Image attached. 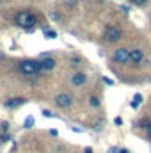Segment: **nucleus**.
<instances>
[{
	"mask_svg": "<svg viewBox=\"0 0 151 153\" xmlns=\"http://www.w3.org/2000/svg\"><path fill=\"white\" fill-rule=\"evenodd\" d=\"M32 125H34V117H32V116H29V117L25 119V125H23V126H25V128H30Z\"/></svg>",
	"mask_w": 151,
	"mask_h": 153,
	"instance_id": "obj_14",
	"label": "nucleus"
},
{
	"mask_svg": "<svg viewBox=\"0 0 151 153\" xmlns=\"http://www.w3.org/2000/svg\"><path fill=\"white\" fill-rule=\"evenodd\" d=\"M146 134H148V139L151 141V121H150V125L146 126Z\"/></svg>",
	"mask_w": 151,
	"mask_h": 153,
	"instance_id": "obj_17",
	"label": "nucleus"
},
{
	"mask_svg": "<svg viewBox=\"0 0 151 153\" xmlns=\"http://www.w3.org/2000/svg\"><path fill=\"white\" fill-rule=\"evenodd\" d=\"M53 103L55 107L59 109H71L73 107V96L70 93H59L55 98H53Z\"/></svg>",
	"mask_w": 151,
	"mask_h": 153,
	"instance_id": "obj_5",
	"label": "nucleus"
},
{
	"mask_svg": "<svg viewBox=\"0 0 151 153\" xmlns=\"http://www.w3.org/2000/svg\"><path fill=\"white\" fill-rule=\"evenodd\" d=\"M48 16H50V20H52V22H61V16H59V13H57V11H50V14H48Z\"/></svg>",
	"mask_w": 151,
	"mask_h": 153,
	"instance_id": "obj_13",
	"label": "nucleus"
},
{
	"mask_svg": "<svg viewBox=\"0 0 151 153\" xmlns=\"http://www.w3.org/2000/svg\"><path fill=\"white\" fill-rule=\"evenodd\" d=\"M0 141H2V143H7V141H11V135H9V134H5V132H4V134H2V135H0Z\"/></svg>",
	"mask_w": 151,
	"mask_h": 153,
	"instance_id": "obj_15",
	"label": "nucleus"
},
{
	"mask_svg": "<svg viewBox=\"0 0 151 153\" xmlns=\"http://www.w3.org/2000/svg\"><path fill=\"white\" fill-rule=\"evenodd\" d=\"M39 62H41L43 71H52V70L57 66V61H55L53 57H43V59H39Z\"/></svg>",
	"mask_w": 151,
	"mask_h": 153,
	"instance_id": "obj_9",
	"label": "nucleus"
},
{
	"mask_svg": "<svg viewBox=\"0 0 151 153\" xmlns=\"http://www.w3.org/2000/svg\"><path fill=\"white\" fill-rule=\"evenodd\" d=\"M14 23L21 29H25V30H30L36 25V14H32L30 11H20L14 16Z\"/></svg>",
	"mask_w": 151,
	"mask_h": 153,
	"instance_id": "obj_2",
	"label": "nucleus"
},
{
	"mask_svg": "<svg viewBox=\"0 0 151 153\" xmlns=\"http://www.w3.org/2000/svg\"><path fill=\"white\" fill-rule=\"evenodd\" d=\"M114 125H115V126H121V125H123V119H121V117H115V119H114Z\"/></svg>",
	"mask_w": 151,
	"mask_h": 153,
	"instance_id": "obj_18",
	"label": "nucleus"
},
{
	"mask_svg": "<svg viewBox=\"0 0 151 153\" xmlns=\"http://www.w3.org/2000/svg\"><path fill=\"white\" fill-rule=\"evenodd\" d=\"M48 134H50L52 137H57V135H59V132H57L55 128H50V132H48Z\"/></svg>",
	"mask_w": 151,
	"mask_h": 153,
	"instance_id": "obj_20",
	"label": "nucleus"
},
{
	"mask_svg": "<svg viewBox=\"0 0 151 153\" xmlns=\"http://www.w3.org/2000/svg\"><path fill=\"white\" fill-rule=\"evenodd\" d=\"M130 62L132 64L144 62V52H142V48H132L130 50Z\"/></svg>",
	"mask_w": 151,
	"mask_h": 153,
	"instance_id": "obj_7",
	"label": "nucleus"
},
{
	"mask_svg": "<svg viewBox=\"0 0 151 153\" xmlns=\"http://www.w3.org/2000/svg\"><path fill=\"white\" fill-rule=\"evenodd\" d=\"M135 5H139V7H142V5H146L148 4V0H132Z\"/></svg>",
	"mask_w": 151,
	"mask_h": 153,
	"instance_id": "obj_16",
	"label": "nucleus"
},
{
	"mask_svg": "<svg viewBox=\"0 0 151 153\" xmlns=\"http://www.w3.org/2000/svg\"><path fill=\"white\" fill-rule=\"evenodd\" d=\"M123 38V30L117 27V25H107L105 27V30H103V39L107 41V43H117V41H121Z\"/></svg>",
	"mask_w": 151,
	"mask_h": 153,
	"instance_id": "obj_3",
	"label": "nucleus"
},
{
	"mask_svg": "<svg viewBox=\"0 0 151 153\" xmlns=\"http://www.w3.org/2000/svg\"><path fill=\"white\" fill-rule=\"evenodd\" d=\"M84 153H93V150H91V148H85V150H84Z\"/></svg>",
	"mask_w": 151,
	"mask_h": 153,
	"instance_id": "obj_24",
	"label": "nucleus"
},
{
	"mask_svg": "<svg viewBox=\"0 0 151 153\" xmlns=\"http://www.w3.org/2000/svg\"><path fill=\"white\" fill-rule=\"evenodd\" d=\"M100 105H101V102H100L98 96H91V98H89V107H93V109H100Z\"/></svg>",
	"mask_w": 151,
	"mask_h": 153,
	"instance_id": "obj_11",
	"label": "nucleus"
},
{
	"mask_svg": "<svg viewBox=\"0 0 151 153\" xmlns=\"http://www.w3.org/2000/svg\"><path fill=\"white\" fill-rule=\"evenodd\" d=\"M70 82H71L75 87H82V85L87 84V75H85L84 71H75L73 75L70 76Z\"/></svg>",
	"mask_w": 151,
	"mask_h": 153,
	"instance_id": "obj_6",
	"label": "nucleus"
},
{
	"mask_svg": "<svg viewBox=\"0 0 151 153\" xmlns=\"http://www.w3.org/2000/svg\"><path fill=\"white\" fill-rule=\"evenodd\" d=\"M112 61L115 64H121V66L130 64V48H124V46L115 48L112 53Z\"/></svg>",
	"mask_w": 151,
	"mask_h": 153,
	"instance_id": "obj_4",
	"label": "nucleus"
},
{
	"mask_svg": "<svg viewBox=\"0 0 151 153\" xmlns=\"http://www.w3.org/2000/svg\"><path fill=\"white\" fill-rule=\"evenodd\" d=\"M71 64H73V66H75V68H76V66H78V64H80V59H76V57H75V59H73V61H71Z\"/></svg>",
	"mask_w": 151,
	"mask_h": 153,
	"instance_id": "obj_22",
	"label": "nucleus"
},
{
	"mask_svg": "<svg viewBox=\"0 0 151 153\" xmlns=\"http://www.w3.org/2000/svg\"><path fill=\"white\" fill-rule=\"evenodd\" d=\"M43 116H46V117H52V112H50V111H43Z\"/></svg>",
	"mask_w": 151,
	"mask_h": 153,
	"instance_id": "obj_23",
	"label": "nucleus"
},
{
	"mask_svg": "<svg viewBox=\"0 0 151 153\" xmlns=\"http://www.w3.org/2000/svg\"><path fill=\"white\" fill-rule=\"evenodd\" d=\"M27 100L25 98H20V96H14V98H7L5 102H4V107L5 109H18L20 105H23Z\"/></svg>",
	"mask_w": 151,
	"mask_h": 153,
	"instance_id": "obj_8",
	"label": "nucleus"
},
{
	"mask_svg": "<svg viewBox=\"0 0 151 153\" xmlns=\"http://www.w3.org/2000/svg\"><path fill=\"white\" fill-rule=\"evenodd\" d=\"M103 82H105L107 85H114V80H110V78H107V76H103Z\"/></svg>",
	"mask_w": 151,
	"mask_h": 153,
	"instance_id": "obj_21",
	"label": "nucleus"
},
{
	"mask_svg": "<svg viewBox=\"0 0 151 153\" xmlns=\"http://www.w3.org/2000/svg\"><path fill=\"white\" fill-rule=\"evenodd\" d=\"M18 70H20V73H21V75H25V76L38 75L39 71H43L41 62L36 61V59H23V61H20Z\"/></svg>",
	"mask_w": 151,
	"mask_h": 153,
	"instance_id": "obj_1",
	"label": "nucleus"
},
{
	"mask_svg": "<svg viewBox=\"0 0 151 153\" xmlns=\"http://www.w3.org/2000/svg\"><path fill=\"white\" fill-rule=\"evenodd\" d=\"M141 103H142V94H135L133 96V100H132V109H139L141 107Z\"/></svg>",
	"mask_w": 151,
	"mask_h": 153,
	"instance_id": "obj_10",
	"label": "nucleus"
},
{
	"mask_svg": "<svg viewBox=\"0 0 151 153\" xmlns=\"http://www.w3.org/2000/svg\"><path fill=\"white\" fill-rule=\"evenodd\" d=\"M43 32H44V38L46 39H55L57 38V32H55V30H48V29H44Z\"/></svg>",
	"mask_w": 151,
	"mask_h": 153,
	"instance_id": "obj_12",
	"label": "nucleus"
},
{
	"mask_svg": "<svg viewBox=\"0 0 151 153\" xmlns=\"http://www.w3.org/2000/svg\"><path fill=\"white\" fill-rule=\"evenodd\" d=\"M2 130H4V132L9 130V123H7V121H2Z\"/></svg>",
	"mask_w": 151,
	"mask_h": 153,
	"instance_id": "obj_19",
	"label": "nucleus"
}]
</instances>
